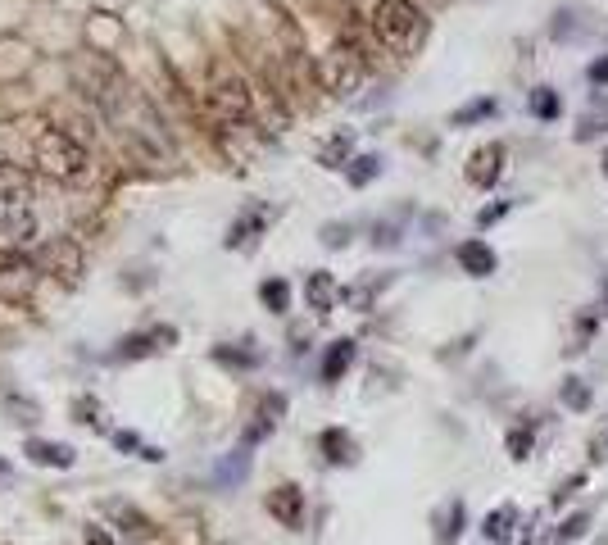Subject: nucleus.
<instances>
[{
	"label": "nucleus",
	"mask_w": 608,
	"mask_h": 545,
	"mask_svg": "<svg viewBox=\"0 0 608 545\" xmlns=\"http://www.w3.org/2000/svg\"><path fill=\"white\" fill-rule=\"evenodd\" d=\"M205 109H209V119L223 123V128H246V123H255L259 91H255V82L246 78L241 64L214 60L209 82H205Z\"/></svg>",
	"instance_id": "nucleus-1"
},
{
	"label": "nucleus",
	"mask_w": 608,
	"mask_h": 545,
	"mask_svg": "<svg viewBox=\"0 0 608 545\" xmlns=\"http://www.w3.org/2000/svg\"><path fill=\"white\" fill-rule=\"evenodd\" d=\"M32 164H37V173H46L50 182L73 187V182H82L91 173V150L82 146L69 128L41 123V128L32 132Z\"/></svg>",
	"instance_id": "nucleus-2"
},
{
	"label": "nucleus",
	"mask_w": 608,
	"mask_h": 545,
	"mask_svg": "<svg viewBox=\"0 0 608 545\" xmlns=\"http://www.w3.org/2000/svg\"><path fill=\"white\" fill-rule=\"evenodd\" d=\"M314 64H318V87H323L332 100H350L354 91L368 82V73H373V64L363 60V55L341 37V32L327 41V50H318Z\"/></svg>",
	"instance_id": "nucleus-3"
},
{
	"label": "nucleus",
	"mask_w": 608,
	"mask_h": 545,
	"mask_svg": "<svg viewBox=\"0 0 608 545\" xmlns=\"http://www.w3.org/2000/svg\"><path fill=\"white\" fill-rule=\"evenodd\" d=\"M41 264L19 246H0V300L5 305H28L37 296Z\"/></svg>",
	"instance_id": "nucleus-4"
},
{
	"label": "nucleus",
	"mask_w": 608,
	"mask_h": 545,
	"mask_svg": "<svg viewBox=\"0 0 608 545\" xmlns=\"http://www.w3.org/2000/svg\"><path fill=\"white\" fill-rule=\"evenodd\" d=\"M41 273H50L64 287H78L82 273H87V250L78 237H50L41 246Z\"/></svg>",
	"instance_id": "nucleus-5"
},
{
	"label": "nucleus",
	"mask_w": 608,
	"mask_h": 545,
	"mask_svg": "<svg viewBox=\"0 0 608 545\" xmlns=\"http://www.w3.org/2000/svg\"><path fill=\"white\" fill-rule=\"evenodd\" d=\"M0 232H5V246H37L41 241V209L37 200H5L0 205Z\"/></svg>",
	"instance_id": "nucleus-6"
},
{
	"label": "nucleus",
	"mask_w": 608,
	"mask_h": 545,
	"mask_svg": "<svg viewBox=\"0 0 608 545\" xmlns=\"http://www.w3.org/2000/svg\"><path fill=\"white\" fill-rule=\"evenodd\" d=\"M264 505H268V518H277V527H286V532H300L304 518H309L304 486H295V482H277Z\"/></svg>",
	"instance_id": "nucleus-7"
},
{
	"label": "nucleus",
	"mask_w": 608,
	"mask_h": 545,
	"mask_svg": "<svg viewBox=\"0 0 608 545\" xmlns=\"http://www.w3.org/2000/svg\"><path fill=\"white\" fill-rule=\"evenodd\" d=\"M268 223H273V209H268L264 200H250V205L241 209L232 223H227L223 246H227V250H250V246H255V241L268 232Z\"/></svg>",
	"instance_id": "nucleus-8"
},
{
	"label": "nucleus",
	"mask_w": 608,
	"mask_h": 545,
	"mask_svg": "<svg viewBox=\"0 0 608 545\" xmlns=\"http://www.w3.org/2000/svg\"><path fill=\"white\" fill-rule=\"evenodd\" d=\"M177 341V327L159 323V327H141V332H128V337L118 341L114 359H123V364H132V359H150L155 350H168Z\"/></svg>",
	"instance_id": "nucleus-9"
},
{
	"label": "nucleus",
	"mask_w": 608,
	"mask_h": 545,
	"mask_svg": "<svg viewBox=\"0 0 608 545\" xmlns=\"http://www.w3.org/2000/svg\"><path fill=\"white\" fill-rule=\"evenodd\" d=\"M504 159H509V150L500 146V141H486V146H477L468 155V169H463V178L472 182V187H495V182L504 178Z\"/></svg>",
	"instance_id": "nucleus-10"
},
{
	"label": "nucleus",
	"mask_w": 608,
	"mask_h": 545,
	"mask_svg": "<svg viewBox=\"0 0 608 545\" xmlns=\"http://www.w3.org/2000/svg\"><path fill=\"white\" fill-rule=\"evenodd\" d=\"M304 300H309V309H314L318 318H327L336 309V300H341V287H336L332 273H323V268H314L309 278H304Z\"/></svg>",
	"instance_id": "nucleus-11"
},
{
	"label": "nucleus",
	"mask_w": 608,
	"mask_h": 545,
	"mask_svg": "<svg viewBox=\"0 0 608 545\" xmlns=\"http://www.w3.org/2000/svg\"><path fill=\"white\" fill-rule=\"evenodd\" d=\"M286 414V396H264L259 400V409H255V423L246 427V436H241V446H259L264 436H273V427H277V418Z\"/></svg>",
	"instance_id": "nucleus-12"
},
{
	"label": "nucleus",
	"mask_w": 608,
	"mask_h": 545,
	"mask_svg": "<svg viewBox=\"0 0 608 545\" xmlns=\"http://www.w3.org/2000/svg\"><path fill=\"white\" fill-rule=\"evenodd\" d=\"M23 455H28L32 464H41V468H73V464H78L73 446H64V441H41V436H28Z\"/></svg>",
	"instance_id": "nucleus-13"
},
{
	"label": "nucleus",
	"mask_w": 608,
	"mask_h": 545,
	"mask_svg": "<svg viewBox=\"0 0 608 545\" xmlns=\"http://www.w3.org/2000/svg\"><path fill=\"white\" fill-rule=\"evenodd\" d=\"M495 264H500V259H495V250L486 246V241H481V237L459 241V268H463V273H468V278H491V273H495Z\"/></svg>",
	"instance_id": "nucleus-14"
},
{
	"label": "nucleus",
	"mask_w": 608,
	"mask_h": 545,
	"mask_svg": "<svg viewBox=\"0 0 608 545\" xmlns=\"http://www.w3.org/2000/svg\"><path fill=\"white\" fill-rule=\"evenodd\" d=\"M318 450H323V459L332 468L354 464V455H359V446H354V436L345 432V427H327V432H318Z\"/></svg>",
	"instance_id": "nucleus-15"
},
{
	"label": "nucleus",
	"mask_w": 608,
	"mask_h": 545,
	"mask_svg": "<svg viewBox=\"0 0 608 545\" xmlns=\"http://www.w3.org/2000/svg\"><path fill=\"white\" fill-rule=\"evenodd\" d=\"M350 364H354V341H350V337H341V341H332V346H327L318 377H323L327 387H336V382H341V377L350 373Z\"/></svg>",
	"instance_id": "nucleus-16"
},
{
	"label": "nucleus",
	"mask_w": 608,
	"mask_h": 545,
	"mask_svg": "<svg viewBox=\"0 0 608 545\" xmlns=\"http://www.w3.org/2000/svg\"><path fill=\"white\" fill-rule=\"evenodd\" d=\"M246 477H250V446H236L232 455L218 459V468H214V486H218V491H227V486H241Z\"/></svg>",
	"instance_id": "nucleus-17"
},
{
	"label": "nucleus",
	"mask_w": 608,
	"mask_h": 545,
	"mask_svg": "<svg viewBox=\"0 0 608 545\" xmlns=\"http://www.w3.org/2000/svg\"><path fill=\"white\" fill-rule=\"evenodd\" d=\"M350 159H354V132H332V137L318 146V164L323 169H350Z\"/></svg>",
	"instance_id": "nucleus-18"
},
{
	"label": "nucleus",
	"mask_w": 608,
	"mask_h": 545,
	"mask_svg": "<svg viewBox=\"0 0 608 545\" xmlns=\"http://www.w3.org/2000/svg\"><path fill=\"white\" fill-rule=\"evenodd\" d=\"M513 527H518V509L500 505V509H491V514H486V523H481V536H486L491 545H504V541L513 536Z\"/></svg>",
	"instance_id": "nucleus-19"
},
{
	"label": "nucleus",
	"mask_w": 608,
	"mask_h": 545,
	"mask_svg": "<svg viewBox=\"0 0 608 545\" xmlns=\"http://www.w3.org/2000/svg\"><path fill=\"white\" fill-rule=\"evenodd\" d=\"M586 28H590L586 10H577V5H572V10H559V14H554V23H550V37L563 46V41H577Z\"/></svg>",
	"instance_id": "nucleus-20"
},
{
	"label": "nucleus",
	"mask_w": 608,
	"mask_h": 545,
	"mask_svg": "<svg viewBox=\"0 0 608 545\" xmlns=\"http://www.w3.org/2000/svg\"><path fill=\"white\" fill-rule=\"evenodd\" d=\"M463 523H468V514H463V500H450V505L441 509V518H436V541L454 545L463 536Z\"/></svg>",
	"instance_id": "nucleus-21"
},
{
	"label": "nucleus",
	"mask_w": 608,
	"mask_h": 545,
	"mask_svg": "<svg viewBox=\"0 0 608 545\" xmlns=\"http://www.w3.org/2000/svg\"><path fill=\"white\" fill-rule=\"evenodd\" d=\"M259 300L268 314H291V282L286 278H264L259 282Z\"/></svg>",
	"instance_id": "nucleus-22"
},
{
	"label": "nucleus",
	"mask_w": 608,
	"mask_h": 545,
	"mask_svg": "<svg viewBox=\"0 0 608 545\" xmlns=\"http://www.w3.org/2000/svg\"><path fill=\"white\" fill-rule=\"evenodd\" d=\"M73 423L91 427V432H109V414H105V405H100L96 396H78V400H73Z\"/></svg>",
	"instance_id": "nucleus-23"
},
{
	"label": "nucleus",
	"mask_w": 608,
	"mask_h": 545,
	"mask_svg": "<svg viewBox=\"0 0 608 545\" xmlns=\"http://www.w3.org/2000/svg\"><path fill=\"white\" fill-rule=\"evenodd\" d=\"M105 514L114 518L118 527H123V532H132V536H141L150 527V518L141 514V509H132V505H123V500H105Z\"/></svg>",
	"instance_id": "nucleus-24"
},
{
	"label": "nucleus",
	"mask_w": 608,
	"mask_h": 545,
	"mask_svg": "<svg viewBox=\"0 0 608 545\" xmlns=\"http://www.w3.org/2000/svg\"><path fill=\"white\" fill-rule=\"evenodd\" d=\"M382 178V155H354L350 169H345V182L350 187H368V182Z\"/></svg>",
	"instance_id": "nucleus-25"
},
{
	"label": "nucleus",
	"mask_w": 608,
	"mask_h": 545,
	"mask_svg": "<svg viewBox=\"0 0 608 545\" xmlns=\"http://www.w3.org/2000/svg\"><path fill=\"white\" fill-rule=\"evenodd\" d=\"M500 114V105H495L491 96H481V100H468L463 109H454V128H472V123H481V119H495Z\"/></svg>",
	"instance_id": "nucleus-26"
},
{
	"label": "nucleus",
	"mask_w": 608,
	"mask_h": 545,
	"mask_svg": "<svg viewBox=\"0 0 608 545\" xmlns=\"http://www.w3.org/2000/svg\"><path fill=\"white\" fill-rule=\"evenodd\" d=\"M404 241V214L373 223V250H395Z\"/></svg>",
	"instance_id": "nucleus-27"
},
{
	"label": "nucleus",
	"mask_w": 608,
	"mask_h": 545,
	"mask_svg": "<svg viewBox=\"0 0 608 545\" xmlns=\"http://www.w3.org/2000/svg\"><path fill=\"white\" fill-rule=\"evenodd\" d=\"M527 105H531V114H536L540 123H554V119H559V109H563L559 105V91H554V87H536Z\"/></svg>",
	"instance_id": "nucleus-28"
},
{
	"label": "nucleus",
	"mask_w": 608,
	"mask_h": 545,
	"mask_svg": "<svg viewBox=\"0 0 608 545\" xmlns=\"http://www.w3.org/2000/svg\"><path fill=\"white\" fill-rule=\"evenodd\" d=\"M559 400L572 409V414H586V409L595 405V396H590V387H586V382H581V377H568V382H563Z\"/></svg>",
	"instance_id": "nucleus-29"
},
{
	"label": "nucleus",
	"mask_w": 608,
	"mask_h": 545,
	"mask_svg": "<svg viewBox=\"0 0 608 545\" xmlns=\"http://www.w3.org/2000/svg\"><path fill=\"white\" fill-rule=\"evenodd\" d=\"M318 237H323L327 250H345V246H350V237H354V223H323Z\"/></svg>",
	"instance_id": "nucleus-30"
},
{
	"label": "nucleus",
	"mask_w": 608,
	"mask_h": 545,
	"mask_svg": "<svg viewBox=\"0 0 608 545\" xmlns=\"http://www.w3.org/2000/svg\"><path fill=\"white\" fill-rule=\"evenodd\" d=\"M214 359L227 368H259V350H227V346H214Z\"/></svg>",
	"instance_id": "nucleus-31"
},
{
	"label": "nucleus",
	"mask_w": 608,
	"mask_h": 545,
	"mask_svg": "<svg viewBox=\"0 0 608 545\" xmlns=\"http://www.w3.org/2000/svg\"><path fill=\"white\" fill-rule=\"evenodd\" d=\"M531 446H536V432H531V423H518V427L509 432V455H513V459H527Z\"/></svg>",
	"instance_id": "nucleus-32"
},
{
	"label": "nucleus",
	"mask_w": 608,
	"mask_h": 545,
	"mask_svg": "<svg viewBox=\"0 0 608 545\" xmlns=\"http://www.w3.org/2000/svg\"><path fill=\"white\" fill-rule=\"evenodd\" d=\"M599 132H608V109H604V114H599V109L581 114V123H577V141H595Z\"/></svg>",
	"instance_id": "nucleus-33"
},
{
	"label": "nucleus",
	"mask_w": 608,
	"mask_h": 545,
	"mask_svg": "<svg viewBox=\"0 0 608 545\" xmlns=\"http://www.w3.org/2000/svg\"><path fill=\"white\" fill-rule=\"evenodd\" d=\"M586 527H590V514H572L568 523H563L559 532H554V545H563V541H581V536H586Z\"/></svg>",
	"instance_id": "nucleus-34"
},
{
	"label": "nucleus",
	"mask_w": 608,
	"mask_h": 545,
	"mask_svg": "<svg viewBox=\"0 0 608 545\" xmlns=\"http://www.w3.org/2000/svg\"><path fill=\"white\" fill-rule=\"evenodd\" d=\"M509 200H500V205H486V209H481V214H477V228H491V223H500V218L504 214H509Z\"/></svg>",
	"instance_id": "nucleus-35"
},
{
	"label": "nucleus",
	"mask_w": 608,
	"mask_h": 545,
	"mask_svg": "<svg viewBox=\"0 0 608 545\" xmlns=\"http://www.w3.org/2000/svg\"><path fill=\"white\" fill-rule=\"evenodd\" d=\"M590 459H595V464L608 459V423H604V432H595V441H590Z\"/></svg>",
	"instance_id": "nucleus-36"
},
{
	"label": "nucleus",
	"mask_w": 608,
	"mask_h": 545,
	"mask_svg": "<svg viewBox=\"0 0 608 545\" xmlns=\"http://www.w3.org/2000/svg\"><path fill=\"white\" fill-rule=\"evenodd\" d=\"M590 82H595V87H608V55H599V60L590 64Z\"/></svg>",
	"instance_id": "nucleus-37"
},
{
	"label": "nucleus",
	"mask_w": 608,
	"mask_h": 545,
	"mask_svg": "<svg viewBox=\"0 0 608 545\" xmlns=\"http://www.w3.org/2000/svg\"><path fill=\"white\" fill-rule=\"evenodd\" d=\"M581 482H586V473H577V477H568V482H563V486H559V491H554V505H563V500H568V496H572V491H577V486H581Z\"/></svg>",
	"instance_id": "nucleus-38"
},
{
	"label": "nucleus",
	"mask_w": 608,
	"mask_h": 545,
	"mask_svg": "<svg viewBox=\"0 0 608 545\" xmlns=\"http://www.w3.org/2000/svg\"><path fill=\"white\" fill-rule=\"evenodd\" d=\"M82 545H114V536H109L105 527H87V536H82Z\"/></svg>",
	"instance_id": "nucleus-39"
},
{
	"label": "nucleus",
	"mask_w": 608,
	"mask_h": 545,
	"mask_svg": "<svg viewBox=\"0 0 608 545\" xmlns=\"http://www.w3.org/2000/svg\"><path fill=\"white\" fill-rule=\"evenodd\" d=\"M114 446H118V450H146V446L137 441V432H114Z\"/></svg>",
	"instance_id": "nucleus-40"
},
{
	"label": "nucleus",
	"mask_w": 608,
	"mask_h": 545,
	"mask_svg": "<svg viewBox=\"0 0 608 545\" xmlns=\"http://www.w3.org/2000/svg\"><path fill=\"white\" fill-rule=\"evenodd\" d=\"M604 178H608V150H604Z\"/></svg>",
	"instance_id": "nucleus-41"
},
{
	"label": "nucleus",
	"mask_w": 608,
	"mask_h": 545,
	"mask_svg": "<svg viewBox=\"0 0 608 545\" xmlns=\"http://www.w3.org/2000/svg\"><path fill=\"white\" fill-rule=\"evenodd\" d=\"M0 473H5V464H0Z\"/></svg>",
	"instance_id": "nucleus-42"
},
{
	"label": "nucleus",
	"mask_w": 608,
	"mask_h": 545,
	"mask_svg": "<svg viewBox=\"0 0 608 545\" xmlns=\"http://www.w3.org/2000/svg\"><path fill=\"white\" fill-rule=\"evenodd\" d=\"M432 5H441V0H432Z\"/></svg>",
	"instance_id": "nucleus-43"
}]
</instances>
